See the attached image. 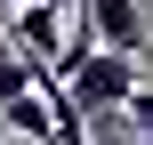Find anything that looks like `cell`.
I'll return each mask as SVG.
<instances>
[{
  "instance_id": "obj_3",
  "label": "cell",
  "mask_w": 153,
  "mask_h": 145,
  "mask_svg": "<svg viewBox=\"0 0 153 145\" xmlns=\"http://www.w3.org/2000/svg\"><path fill=\"white\" fill-rule=\"evenodd\" d=\"M65 0H32V8H16L8 16V48L16 57H32V65H56V48H65Z\"/></svg>"
},
{
  "instance_id": "obj_7",
  "label": "cell",
  "mask_w": 153,
  "mask_h": 145,
  "mask_svg": "<svg viewBox=\"0 0 153 145\" xmlns=\"http://www.w3.org/2000/svg\"><path fill=\"white\" fill-rule=\"evenodd\" d=\"M0 48H8V16H0Z\"/></svg>"
},
{
  "instance_id": "obj_4",
  "label": "cell",
  "mask_w": 153,
  "mask_h": 145,
  "mask_svg": "<svg viewBox=\"0 0 153 145\" xmlns=\"http://www.w3.org/2000/svg\"><path fill=\"white\" fill-rule=\"evenodd\" d=\"M0 121L16 129V137H32V145H56V113H48V97L32 89V97H16V105H0Z\"/></svg>"
},
{
  "instance_id": "obj_2",
  "label": "cell",
  "mask_w": 153,
  "mask_h": 145,
  "mask_svg": "<svg viewBox=\"0 0 153 145\" xmlns=\"http://www.w3.org/2000/svg\"><path fill=\"white\" fill-rule=\"evenodd\" d=\"M81 8H89V32H97V48H113V57H153L145 0H81Z\"/></svg>"
},
{
  "instance_id": "obj_6",
  "label": "cell",
  "mask_w": 153,
  "mask_h": 145,
  "mask_svg": "<svg viewBox=\"0 0 153 145\" xmlns=\"http://www.w3.org/2000/svg\"><path fill=\"white\" fill-rule=\"evenodd\" d=\"M16 8H32V0H0V16H16Z\"/></svg>"
},
{
  "instance_id": "obj_5",
  "label": "cell",
  "mask_w": 153,
  "mask_h": 145,
  "mask_svg": "<svg viewBox=\"0 0 153 145\" xmlns=\"http://www.w3.org/2000/svg\"><path fill=\"white\" fill-rule=\"evenodd\" d=\"M121 113H129V129H137V137L153 145V89H137V97H129V105H121Z\"/></svg>"
},
{
  "instance_id": "obj_1",
  "label": "cell",
  "mask_w": 153,
  "mask_h": 145,
  "mask_svg": "<svg viewBox=\"0 0 153 145\" xmlns=\"http://www.w3.org/2000/svg\"><path fill=\"white\" fill-rule=\"evenodd\" d=\"M65 89L81 97V113H121L145 81H137V57H113V48H97V57H81L73 73H65Z\"/></svg>"
}]
</instances>
